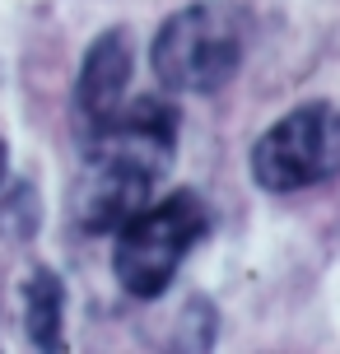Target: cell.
<instances>
[{"label":"cell","instance_id":"9","mask_svg":"<svg viewBox=\"0 0 340 354\" xmlns=\"http://www.w3.org/2000/svg\"><path fill=\"white\" fill-rule=\"evenodd\" d=\"M5 168H10V149H5V140H0V182H5Z\"/></svg>","mask_w":340,"mask_h":354},{"label":"cell","instance_id":"7","mask_svg":"<svg viewBox=\"0 0 340 354\" xmlns=\"http://www.w3.org/2000/svg\"><path fill=\"white\" fill-rule=\"evenodd\" d=\"M42 224V210H37V192L28 182H15L10 192L0 196V233L10 243H28Z\"/></svg>","mask_w":340,"mask_h":354},{"label":"cell","instance_id":"8","mask_svg":"<svg viewBox=\"0 0 340 354\" xmlns=\"http://www.w3.org/2000/svg\"><path fill=\"white\" fill-rule=\"evenodd\" d=\"M215 331H219V317H215V308H210V299H191L182 308V317H178V345L182 350H210L215 345Z\"/></svg>","mask_w":340,"mask_h":354},{"label":"cell","instance_id":"5","mask_svg":"<svg viewBox=\"0 0 340 354\" xmlns=\"http://www.w3.org/2000/svg\"><path fill=\"white\" fill-rule=\"evenodd\" d=\"M131 71H135V47H131L126 28H108L89 42V52L79 61V75H75V112L89 131L126 107Z\"/></svg>","mask_w":340,"mask_h":354},{"label":"cell","instance_id":"4","mask_svg":"<svg viewBox=\"0 0 340 354\" xmlns=\"http://www.w3.org/2000/svg\"><path fill=\"white\" fill-rule=\"evenodd\" d=\"M159 173L144 168L140 159H131L112 145L89 140L84 145V168L70 182V219L84 233H122L135 214L149 205Z\"/></svg>","mask_w":340,"mask_h":354},{"label":"cell","instance_id":"1","mask_svg":"<svg viewBox=\"0 0 340 354\" xmlns=\"http://www.w3.org/2000/svg\"><path fill=\"white\" fill-rule=\"evenodd\" d=\"M247 52V19L229 0H200L163 19L149 66L173 93H215L238 75Z\"/></svg>","mask_w":340,"mask_h":354},{"label":"cell","instance_id":"3","mask_svg":"<svg viewBox=\"0 0 340 354\" xmlns=\"http://www.w3.org/2000/svg\"><path fill=\"white\" fill-rule=\"evenodd\" d=\"M340 173V112L331 103H303L252 145V182L270 196L303 192Z\"/></svg>","mask_w":340,"mask_h":354},{"label":"cell","instance_id":"6","mask_svg":"<svg viewBox=\"0 0 340 354\" xmlns=\"http://www.w3.org/2000/svg\"><path fill=\"white\" fill-rule=\"evenodd\" d=\"M61 322H66V289L52 266H33L23 275V336L33 350H61Z\"/></svg>","mask_w":340,"mask_h":354},{"label":"cell","instance_id":"2","mask_svg":"<svg viewBox=\"0 0 340 354\" xmlns=\"http://www.w3.org/2000/svg\"><path fill=\"white\" fill-rule=\"evenodd\" d=\"M205 205L196 192H173L144 205L112 248V275L126 294L135 299H159L163 289L173 284L182 257L196 248V238L205 233Z\"/></svg>","mask_w":340,"mask_h":354}]
</instances>
